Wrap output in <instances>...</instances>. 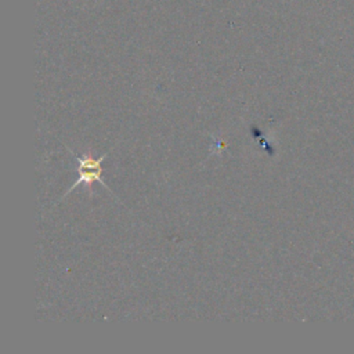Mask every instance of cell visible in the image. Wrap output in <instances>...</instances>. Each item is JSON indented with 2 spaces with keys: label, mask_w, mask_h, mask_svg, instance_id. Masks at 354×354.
<instances>
[{
  "label": "cell",
  "mask_w": 354,
  "mask_h": 354,
  "mask_svg": "<svg viewBox=\"0 0 354 354\" xmlns=\"http://www.w3.org/2000/svg\"><path fill=\"white\" fill-rule=\"evenodd\" d=\"M71 151V149H69ZM72 152V151H71ZM72 155H73V158L76 159V162H77V167H76V171H77V178H76V181L72 184V187L66 191V194H69L71 191H73L79 184H82V183H84L86 185H91L93 183H100V184H102L104 185V188H106L108 191H111L108 187H106V184L101 180V174H102V166H101V163H102V160L106 158V155L108 153H104V155H101L100 158H93L91 156V153H86V155H83V156H77L75 152H72Z\"/></svg>",
  "instance_id": "1"
}]
</instances>
